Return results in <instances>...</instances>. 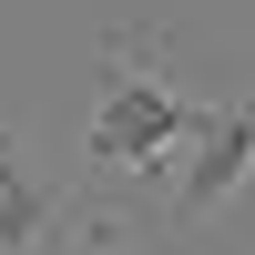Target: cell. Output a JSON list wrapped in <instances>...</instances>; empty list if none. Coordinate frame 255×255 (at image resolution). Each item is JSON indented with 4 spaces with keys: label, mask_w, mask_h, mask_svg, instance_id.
Instances as JSON below:
<instances>
[{
    "label": "cell",
    "mask_w": 255,
    "mask_h": 255,
    "mask_svg": "<svg viewBox=\"0 0 255 255\" xmlns=\"http://www.w3.org/2000/svg\"><path fill=\"white\" fill-rule=\"evenodd\" d=\"M184 123H194V102L163 82V61H143L133 41H102V102L82 133V163L92 174H153L184 143Z\"/></svg>",
    "instance_id": "1"
},
{
    "label": "cell",
    "mask_w": 255,
    "mask_h": 255,
    "mask_svg": "<svg viewBox=\"0 0 255 255\" xmlns=\"http://www.w3.org/2000/svg\"><path fill=\"white\" fill-rule=\"evenodd\" d=\"M184 174H174V215H163V245H194L204 215H225L235 204V184L255 174V92L245 102H194V123H184Z\"/></svg>",
    "instance_id": "2"
},
{
    "label": "cell",
    "mask_w": 255,
    "mask_h": 255,
    "mask_svg": "<svg viewBox=\"0 0 255 255\" xmlns=\"http://www.w3.org/2000/svg\"><path fill=\"white\" fill-rule=\"evenodd\" d=\"M61 225H82V204L31 163V143L0 123V255H41Z\"/></svg>",
    "instance_id": "3"
}]
</instances>
